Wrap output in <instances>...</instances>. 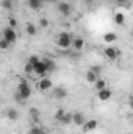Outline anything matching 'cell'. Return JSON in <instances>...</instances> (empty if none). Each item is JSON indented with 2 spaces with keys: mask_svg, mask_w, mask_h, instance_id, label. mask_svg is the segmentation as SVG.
<instances>
[{
  "mask_svg": "<svg viewBox=\"0 0 133 134\" xmlns=\"http://www.w3.org/2000/svg\"><path fill=\"white\" fill-rule=\"evenodd\" d=\"M2 8L3 9H11L13 8V0H2Z\"/></svg>",
  "mask_w": 133,
  "mask_h": 134,
  "instance_id": "obj_26",
  "label": "cell"
},
{
  "mask_svg": "<svg viewBox=\"0 0 133 134\" xmlns=\"http://www.w3.org/2000/svg\"><path fill=\"white\" fill-rule=\"evenodd\" d=\"M28 6H30L33 11H38V9H41V6H42V0H28Z\"/></svg>",
  "mask_w": 133,
  "mask_h": 134,
  "instance_id": "obj_18",
  "label": "cell"
},
{
  "mask_svg": "<svg viewBox=\"0 0 133 134\" xmlns=\"http://www.w3.org/2000/svg\"><path fill=\"white\" fill-rule=\"evenodd\" d=\"M49 25H50V22H49L45 17H39V20H38V27H39V28L45 30V28H49Z\"/></svg>",
  "mask_w": 133,
  "mask_h": 134,
  "instance_id": "obj_22",
  "label": "cell"
},
{
  "mask_svg": "<svg viewBox=\"0 0 133 134\" xmlns=\"http://www.w3.org/2000/svg\"><path fill=\"white\" fill-rule=\"evenodd\" d=\"M52 89H53V83H52L50 78L44 76V78H41V80L38 81V91H39V92H49V91H52Z\"/></svg>",
  "mask_w": 133,
  "mask_h": 134,
  "instance_id": "obj_4",
  "label": "cell"
},
{
  "mask_svg": "<svg viewBox=\"0 0 133 134\" xmlns=\"http://www.w3.org/2000/svg\"><path fill=\"white\" fill-rule=\"evenodd\" d=\"M2 37H5L8 42H11V45H14V44L17 42V33H16V30L11 28V27H5V28L2 30Z\"/></svg>",
  "mask_w": 133,
  "mask_h": 134,
  "instance_id": "obj_3",
  "label": "cell"
},
{
  "mask_svg": "<svg viewBox=\"0 0 133 134\" xmlns=\"http://www.w3.org/2000/svg\"><path fill=\"white\" fill-rule=\"evenodd\" d=\"M113 97V92H111V89H108V87H105V89H102L97 92V98L100 101H108L110 98Z\"/></svg>",
  "mask_w": 133,
  "mask_h": 134,
  "instance_id": "obj_12",
  "label": "cell"
},
{
  "mask_svg": "<svg viewBox=\"0 0 133 134\" xmlns=\"http://www.w3.org/2000/svg\"><path fill=\"white\" fill-rule=\"evenodd\" d=\"M72 41L74 37L69 33H60L57 36V47L61 48V50H67V48H72Z\"/></svg>",
  "mask_w": 133,
  "mask_h": 134,
  "instance_id": "obj_2",
  "label": "cell"
},
{
  "mask_svg": "<svg viewBox=\"0 0 133 134\" xmlns=\"http://www.w3.org/2000/svg\"><path fill=\"white\" fill-rule=\"evenodd\" d=\"M9 45H11V42H8L5 37H2V39H0V50H8V48H9Z\"/></svg>",
  "mask_w": 133,
  "mask_h": 134,
  "instance_id": "obj_25",
  "label": "cell"
},
{
  "mask_svg": "<svg viewBox=\"0 0 133 134\" xmlns=\"http://www.w3.org/2000/svg\"><path fill=\"white\" fill-rule=\"evenodd\" d=\"M91 69H93V70H94V72H96V73L100 76V73H102V67H100V66H93Z\"/></svg>",
  "mask_w": 133,
  "mask_h": 134,
  "instance_id": "obj_32",
  "label": "cell"
},
{
  "mask_svg": "<svg viewBox=\"0 0 133 134\" xmlns=\"http://www.w3.org/2000/svg\"><path fill=\"white\" fill-rule=\"evenodd\" d=\"M103 55H105V58H106L108 61H116V59L119 58L121 52H119L116 47H113V45H108V47L103 50Z\"/></svg>",
  "mask_w": 133,
  "mask_h": 134,
  "instance_id": "obj_5",
  "label": "cell"
},
{
  "mask_svg": "<svg viewBox=\"0 0 133 134\" xmlns=\"http://www.w3.org/2000/svg\"><path fill=\"white\" fill-rule=\"evenodd\" d=\"M8 27H11V28L16 30V28H17V20H16L14 17H9V19H8Z\"/></svg>",
  "mask_w": 133,
  "mask_h": 134,
  "instance_id": "obj_28",
  "label": "cell"
},
{
  "mask_svg": "<svg viewBox=\"0 0 133 134\" xmlns=\"http://www.w3.org/2000/svg\"><path fill=\"white\" fill-rule=\"evenodd\" d=\"M41 131H42V130H41L39 126H33V128H32V131H30V134H39Z\"/></svg>",
  "mask_w": 133,
  "mask_h": 134,
  "instance_id": "obj_31",
  "label": "cell"
},
{
  "mask_svg": "<svg viewBox=\"0 0 133 134\" xmlns=\"http://www.w3.org/2000/svg\"><path fill=\"white\" fill-rule=\"evenodd\" d=\"M97 126H99V122H97L96 119H89V120H86V123H85L81 128H83V131H85V133H89V131L97 130Z\"/></svg>",
  "mask_w": 133,
  "mask_h": 134,
  "instance_id": "obj_9",
  "label": "cell"
},
{
  "mask_svg": "<svg viewBox=\"0 0 133 134\" xmlns=\"http://www.w3.org/2000/svg\"><path fill=\"white\" fill-rule=\"evenodd\" d=\"M53 95H55V98H58V100L66 98L67 91L64 89V87H55V89H53Z\"/></svg>",
  "mask_w": 133,
  "mask_h": 134,
  "instance_id": "obj_15",
  "label": "cell"
},
{
  "mask_svg": "<svg viewBox=\"0 0 133 134\" xmlns=\"http://www.w3.org/2000/svg\"><path fill=\"white\" fill-rule=\"evenodd\" d=\"M58 13H60L63 17H67V16L72 13L70 3H67V2H60V3H58Z\"/></svg>",
  "mask_w": 133,
  "mask_h": 134,
  "instance_id": "obj_7",
  "label": "cell"
},
{
  "mask_svg": "<svg viewBox=\"0 0 133 134\" xmlns=\"http://www.w3.org/2000/svg\"><path fill=\"white\" fill-rule=\"evenodd\" d=\"M24 72H25V75H33V73H34V66L30 63V61H25Z\"/></svg>",
  "mask_w": 133,
  "mask_h": 134,
  "instance_id": "obj_21",
  "label": "cell"
},
{
  "mask_svg": "<svg viewBox=\"0 0 133 134\" xmlns=\"http://www.w3.org/2000/svg\"><path fill=\"white\" fill-rule=\"evenodd\" d=\"M64 115H66V111H64V109H58V111L55 112V120H58V122H63Z\"/></svg>",
  "mask_w": 133,
  "mask_h": 134,
  "instance_id": "obj_23",
  "label": "cell"
},
{
  "mask_svg": "<svg viewBox=\"0 0 133 134\" xmlns=\"http://www.w3.org/2000/svg\"><path fill=\"white\" fill-rule=\"evenodd\" d=\"M72 123L77 125V126H83L86 123V117L83 112H74L72 114Z\"/></svg>",
  "mask_w": 133,
  "mask_h": 134,
  "instance_id": "obj_8",
  "label": "cell"
},
{
  "mask_svg": "<svg viewBox=\"0 0 133 134\" xmlns=\"http://www.w3.org/2000/svg\"><path fill=\"white\" fill-rule=\"evenodd\" d=\"M44 63H45V66H47V70H49V72H53V70L57 69L55 61H52V59H44Z\"/></svg>",
  "mask_w": 133,
  "mask_h": 134,
  "instance_id": "obj_24",
  "label": "cell"
},
{
  "mask_svg": "<svg viewBox=\"0 0 133 134\" xmlns=\"http://www.w3.org/2000/svg\"><path fill=\"white\" fill-rule=\"evenodd\" d=\"M27 61H30V63H32V64L34 66V64H36V63H39L41 59H39V56H38V55H32V56H30Z\"/></svg>",
  "mask_w": 133,
  "mask_h": 134,
  "instance_id": "obj_29",
  "label": "cell"
},
{
  "mask_svg": "<svg viewBox=\"0 0 133 134\" xmlns=\"http://www.w3.org/2000/svg\"><path fill=\"white\" fill-rule=\"evenodd\" d=\"M72 48H74V52H81V50L85 48V39L80 37V36L74 37V41H72Z\"/></svg>",
  "mask_w": 133,
  "mask_h": 134,
  "instance_id": "obj_10",
  "label": "cell"
},
{
  "mask_svg": "<svg viewBox=\"0 0 133 134\" xmlns=\"http://www.w3.org/2000/svg\"><path fill=\"white\" fill-rule=\"evenodd\" d=\"M129 106H130V109L133 111V95L130 97V98H129Z\"/></svg>",
  "mask_w": 133,
  "mask_h": 134,
  "instance_id": "obj_33",
  "label": "cell"
},
{
  "mask_svg": "<svg viewBox=\"0 0 133 134\" xmlns=\"http://www.w3.org/2000/svg\"><path fill=\"white\" fill-rule=\"evenodd\" d=\"M5 115L9 119V120H13V122H16L17 119H19V112L16 111V109H13V108H9V109H6V112H5Z\"/></svg>",
  "mask_w": 133,
  "mask_h": 134,
  "instance_id": "obj_17",
  "label": "cell"
},
{
  "mask_svg": "<svg viewBox=\"0 0 133 134\" xmlns=\"http://www.w3.org/2000/svg\"><path fill=\"white\" fill-rule=\"evenodd\" d=\"M25 33L28 36H36L38 34V27L34 24H32V22H27L25 24Z\"/></svg>",
  "mask_w": 133,
  "mask_h": 134,
  "instance_id": "obj_14",
  "label": "cell"
},
{
  "mask_svg": "<svg viewBox=\"0 0 133 134\" xmlns=\"http://www.w3.org/2000/svg\"><path fill=\"white\" fill-rule=\"evenodd\" d=\"M113 20H114V24H116V25L122 27V25L125 24V14H124V13H114Z\"/></svg>",
  "mask_w": 133,
  "mask_h": 134,
  "instance_id": "obj_13",
  "label": "cell"
},
{
  "mask_svg": "<svg viewBox=\"0 0 133 134\" xmlns=\"http://www.w3.org/2000/svg\"><path fill=\"white\" fill-rule=\"evenodd\" d=\"M16 97H17V100H28L32 97V87L25 80L19 83L17 91H16Z\"/></svg>",
  "mask_w": 133,
  "mask_h": 134,
  "instance_id": "obj_1",
  "label": "cell"
},
{
  "mask_svg": "<svg viewBox=\"0 0 133 134\" xmlns=\"http://www.w3.org/2000/svg\"><path fill=\"white\" fill-rule=\"evenodd\" d=\"M47 73H49V70H47V66H45L44 59H41L39 63H36V64H34V75H38V76L44 78Z\"/></svg>",
  "mask_w": 133,
  "mask_h": 134,
  "instance_id": "obj_6",
  "label": "cell"
},
{
  "mask_svg": "<svg viewBox=\"0 0 133 134\" xmlns=\"http://www.w3.org/2000/svg\"><path fill=\"white\" fill-rule=\"evenodd\" d=\"M94 87H96V91H97V92H99V91H102V89H105V87H108V86H106V80L99 78V80L94 83Z\"/></svg>",
  "mask_w": 133,
  "mask_h": 134,
  "instance_id": "obj_19",
  "label": "cell"
},
{
  "mask_svg": "<svg viewBox=\"0 0 133 134\" xmlns=\"http://www.w3.org/2000/svg\"><path fill=\"white\" fill-rule=\"evenodd\" d=\"M114 2H116V3H117L119 6H124V8H127V9H129V8L132 6L129 0H114Z\"/></svg>",
  "mask_w": 133,
  "mask_h": 134,
  "instance_id": "obj_27",
  "label": "cell"
},
{
  "mask_svg": "<svg viewBox=\"0 0 133 134\" xmlns=\"http://www.w3.org/2000/svg\"><path fill=\"white\" fill-rule=\"evenodd\" d=\"M39 134H47V133H44V131H41V133H39Z\"/></svg>",
  "mask_w": 133,
  "mask_h": 134,
  "instance_id": "obj_34",
  "label": "cell"
},
{
  "mask_svg": "<svg viewBox=\"0 0 133 134\" xmlns=\"http://www.w3.org/2000/svg\"><path fill=\"white\" fill-rule=\"evenodd\" d=\"M100 76L93 70V69H88L86 70V73H85V80H86V83H89V84H94L97 80H99Z\"/></svg>",
  "mask_w": 133,
  "mask_h": 134,
  "instance_id": "obj_11",
  "label": "cell"
},
{
  "mask_svg": "<svg viewBox=\"0 0 133 134\" xmlns=\"http://www.w3.org/2000/svg\"><path fill=\"white\" fill-rule=\"evenodd\" d=\"M103 41L108 42V44H113V42L117 41V34L114 33V31H108V33L103 34Z\"/></svg>",
  "mask_w": 133,
  "mask_h": 134,
  "instance_id": "obj_16",
  "label": "cell"
},
{
  "mask_svg": "<svg viewBox=\"0 0 133 134\" xmlns=\"http://www.w3.org/2000/svg\"><path fill=\"white\" fill-rule=\"evenodd\" d=\"M70 122H72V114H66L61 123H70Z\"/></svg>",
  "mask_w": 133,
  "mask_h": 134,
  "instance_id": "obj_30",
  "label": "cell"
},
{
  "mask_svg": "<svg viewBox=\"0 0 133 134\" xmlns=\"http://www.w3.org/2000/svg\"><path fill=\"white\" fill-rule=\"evenodd\" d=\"M132 2H133V0H132Z\"/></svg>",
  "mask_w": 133,
  "mask_h": 134,
  "instance_id": "obj_35",
  "label": "cell"
},
{
  "mask_svg": "<svg viewBox=\"0 0 133 134\" xmlns=\"http://www.w3.org/2000/svg\"><path fill=\"white\" fill-rule=\"evenodd\" d=\"M28 114H30V117H32V120H33V122H38V120H39L41 112H39V109H38V108H30Z\"/></svg>",
  "mask_w": 133,
  "mask_h": 134,
  "instance_id": "obj_20",
  "label": "cell"
}]
</instances>
